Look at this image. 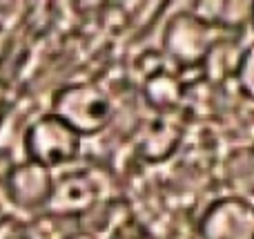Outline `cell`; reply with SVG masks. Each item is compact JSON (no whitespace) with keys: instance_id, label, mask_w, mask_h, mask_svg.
<instances>
[{"instance_id":"cell-6","label":"cell","mask_w":254,"mask_h":239,"mask_svg":"<svg viewBox=\"0 0 254 239\" xmlns=\"http://www.w3.org/2000/svg\"><path fill=\"white\" fill-rule=\"evenodd\" d=\"M101 204V181L92 170H69L54 179L47 210L54 217H76L87 215Z\"/></svg>"},{"instance_id":"cell-10","label":"cell","mask_w":254,"mask_h":239,"mask_svg":"<svg viewBox=\"0 0 254 239\" xmlns=\"http://www.w3.org/2000/svg\"><path fill=\"white\" fill-rule=\"evenodd\" d=\"M223 168L228 186L246 195H254V150L243 148V150L232 152L225 159Z\"/></svg>"},{"instance_id":"cell-2","label":"cell","mask_w":254,"mask_h":239,"mask_svg":"<svg viewBox=\"0 0 254 239\" xmlns=\"http://www.w3.org/2000/svg\"><path fill=\"white\" fill-rule=\"evenodd\" d=\"M83 139L56 114H40L25 128L22 150L27 161L43 165L47 170L61 168L80 155Z\"/></svg>"},{"instance_id":"cell-13","label":"cell","mask_w":254,"mask_h":239,"mask_svg":"<svg viewBox=\"0 0 254 239\" xmlns=\"http://www.w3.org/2000/svg\"><path fill=\"white\" fill-rule=\"evenodd\" d=\"M112 239H152V237H149V233L145 231L140 224H136V222H131V219H127L123 226H119V228L114 231Z\"/></svg>"},{"instance_id":"cell-1","label":"cell","mask_w":254,"mask_h":239,"mask_svg":"<svg viewBox=\"0 0 254 239\" xmlns=\"http://www.w3.org/2000/svg\"><path fill=\"white\" fill-rule=\"evenodd\" d=\"M52 114L63 119L80 139L96 137L112 123V101L94 80H78L61 87L52 98Z\"/></svg>"},{"instance_id":"cell-8","label":"cell","mask_w":254,"mask_h":239,"mask_svg":"<svg viewBox=\"0 0 254 239\" xmlns=\"http://www.w3.org/2000/svg\"><path fill=\"white\" fill-rule=\"evenodd\" d=\"M241 56L243 47L237 38H214L201 65L203 79L210 85H223L228 80H234Z\"/></svg>"},{"instance_id":"cell-4","label":"cell","mask_w":254,"mask_h":239,"mask_svg":"<svg viewBox=\"0 0 254 239\" xmlns=\"http://www.w3.org/2000/svg\"><path fill=\"white\" fill-rule=\"evenodd\" d=\"M2 188L9 206L25 213H36L47 208L54 188V174L52 170L25 159L9 165V170L2 174Z\"/></svg>"},{"instance_id":"cell-5","label":"cell","mask_w":254,"mask_h":239,"mask_svg":"<svg viewBox=\"0 0 254 239\" xmlns=\"http://www.w3.org/2000/svg\"><path fill=\"white\" fill-rule=\"evenodd\" d=\"M201 239H254V206L241 197H223L203 210Z\"/></svg>"},{"instance_id":"cell-7","label":"cell","mask_w":254,"mask_h":239,"mask_svg":"<svg viewBox=\"0 0 254 239\" xmlns=\"http://www.w3.org/2000/svg\"><path fill=\"white\" fill-rule=\"evenodd\" d=\"M170 116H156L152 123L147 125V130L143 132V137L136 143V155L145 161V163H163L172 155H176L185 139V128L183 123H179L176 119Z\"/></svg>"},{"instance_id":"cell-15","label":"cell","mask_w":254,"mask_h":239,"mask_svg":"<svg viewBox=\"0 0 254 239\" xmlns=\"http://www.w3.org/2000/svg\"><path fill=\"white\" fill-rule=\"evenodd\" d=\"M250 25H254V2H252V20H250Z\"/></svg>"},{"instance_id":"cell-9","label":"cell","mask_w":254,"mask_h":239,"mask_svg":"<svg viewBox=\"0 0 254 239\" xmlns=\"http://www.w3.org/2000/svg\"><path fill=\"white\" fill-rule=\"evenodd\" d=\"M143 96L149 110H154L158 116H170L183 105L185 85L176 74L163 70L143 83Z\"/></svg>"},{"instance_id":"cell-3","label":"cell","mask_w":254,"mask_h":239,"mask_svg":"<svg viewBox=\"0 0 254 239\" xmlns=\"http://www.w3.org/2000/svg\"><path fill=\"white\" fill-rule=\"evenodd\" d=\"M212 27L194 11H179L170 18L163 31V54L181 72L201 70L203 58L212 45Z\"/></svg>"},{"instance_id":"cell-12","label":"cell","mask_w":254,"mask_h":239,"mask_svg":"<svg viewBox=\"0 0 254 239\" xmlns=\"http://www.w3.org/2000/svg\"><path fill=\"white\" fill-rule=\"evenodd\" d=\"M16 34L7 22H0V67L9 65L13 56H16Z\"/></svg>"},{"instance_id":"cell-14","label":"cell","mask_w":254,"mask_h":239,"mask_svg":"<svg viewBox=\"0 0 254 239\" xmlns=\"http://www.w3.org/2000/svg\"><path fill=\"white\" fill-rule=\"evenodd\" d=\"M63 239H98L92 231H74V233H67Z\"/></svg>"},{"instance_id":"cell-11","label":"cell","mask_w":254,"mask_h":239,"mask_svg":"<svg viewBox=\"0 0 254 239\" xmlns=\"http://www.w3.org/2000/svg\"><path fill=\"white\" fill-rule=\"evenodd\" d=\"M234 80H237L239 94L254 103V43L243 47V56H241V63H239Z\"/></svg>"}]
</instances>
